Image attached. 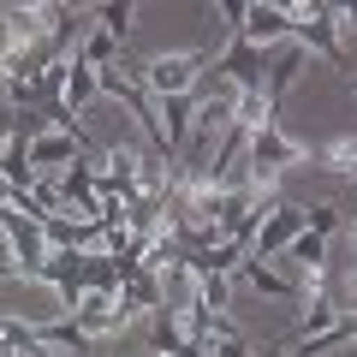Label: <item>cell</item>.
Returning <instances> with one entry per match:
<instances>
[{"label": "cell", "mask_w": 357, "mask_h": 357, "mask_svg": "<svg viewBox=\"0 0 357 357\" xmlns=\"http://www.w3.org/2000/svg\"><path fill=\"white\" fill-rule=\"evenodd\" d=\"M345 89H351V102H357V72H351V77H345Z\"/></svg>", "instance_id": "14"}, {"label": "cell", "mask_w": 357, "mask_h": 357, "mask_svg": "<svg viewBox=\"0 0 357 357\" xmlns=\"http://www.w3.org/2000/svg\"><path fill=\"white\" fill-rule=\"evenodd\" d=\"M304 227L316 232V238H340V227H345V203H304Z\"/></svg>", "instance_id": "11"}, {"label": "cell", "mask_w": 357, "mask_h": 357, "mask_svg": "<svg viewBox=\"0 0 357 357\" xmlns=\"http://www.w3.org/2000/svg\"><path fill=\"white\" fill-rule=\"evenodd\" d=\"M72 321L84 328L89 345H102V340H119V333H131L137 321H131V310L119 304V292H89L84 304L72 310Z\"/></svg>", "instance_id": "3"}, {"label": "cell", "mask_w": 357, "mask_h": 357, "mask_svg": "<svg viewBox=\"0 0 357 357\" xmlns=\"http://www.w3.org/2000/svg\"><path fill=\"white\" fill-rule=\"evenodd\" d=\"M238 292H256V298H268V304H286V298H292V274L274 268V262H262V256H244V268L232 274V298Z\"/></svg>", "instance_id": "6"}, {"label": "cell", "mask_w": 357, "mask_h": 357, "mask_svg": "<svg viewBox=\"0 0 357 357\" xmlns=\"http://www.w3.org/2000/svg\"><path fill=\"white\" fill-rule=\"evenodd\" d=\"M96 24H102L107 36H114L119 48H126V42H131V30H137V6H131V0H107V6H96Z\"/></svg>", "instance_id": "10"}, {"label": "cell", "mask_w": 357, "mask_h": 357, "mask_svg": "<svg viewBox=\"0 0 357 357\" xmlns=\"http://www.w3.org/2000/svg\"><path fill=\"white\" fill-rule=\"evenodd\" d=\"M280 262H286V274H321V268L333 262V244H328V238H316V232L304 227L292 244H286V256H280Z\"/></svg>", "instance_id": "9"}, {"label": "cell", "mask_w": 357, "mask_h": 357, "mask_svg": "<svg viewBox=\"0 0 357 357\" xmlns=\"http://www.w3.org/2000/svg\"><path fill=\"white\" fill-rule=\"evenodd\" d=\"M208 60H215L208 48H173V54H155V60H143V89H149L155 102H167V96H197V84H203Z\"/></svg>", "instance_id": "1"}, {"label": "cell", "mask_w": 357, "mask_h": 357, "mask_svg": "<svg viewBox=\"0 0 357 357\" xmlns=\"http://www.w3.org/2000/svg\"><path fill=\"white\" fill-rule=\"evenodd\" d=\"M333 0H292L286 6V42H298L304 54H321L328 66H345V48L333 36Z\"/></svg>", "instance_id": "2"}, {"label": "cell", "mask_w": 357, "mask_h": 357, "mask_svg": "<svg viewBox=\"0 0 357 357\" xmlns=\"http://www.w3.org/2000/svg\"><path fill=\"white\" fill-rule=\"evenodd\" d=\"M0 185H6V197H24L30 185H36V173H30V149H24V131H13V137L0 143Z\"/></svg>", "instance_id": "8"}, {"label": "cell", "mask_w": 357, "mask_h": 357, "mask_svg": "<svg viewBox=\"0 0 357 357\" xmlns=\"http://www.w3.org/2000/svg\"><path fill=\"white\" fill-rule=\"evenodd\" d=\"M304 66H310V54L298 48V42H280V48L268 54V66H262V96L280 107V102H286V89L304 77Z\"/></svg>", "instance_id": "7"}, {"label": "cell", "mask_w": 357, "mask_h": 357, "mask_svg": "<svg viewBox=\"0 0 357 357\" xmlns=\"http://www.w3.org/2000/svg\"><path fill=\"white\" fill-rule=\"evenodd\" d=\"M208 13H215V24L227 30V36H238V24H244V0H215Z\"/></svg>", "instance_id": "12"}, {"label": "cell", "mask_w": 357, "mask_h": 357, "mask_svg": "<svg viewBox=\"0 0 357 357\" xmlns=\"http://www.w3.org/2000/svg\"><path fill=\"white\" fill-rule=\"evenodd\" d=\"M0 280H18V262H13V244H6V232H0Z\"/></svg>", "instance_id": "13"}, {"label": "cell", "mask_w": 357, "mask_h": 357, "mask_svg": "<svg viewBox=\"0 0 357 357\" xmlns=\"http://www.w3.org/2000/svg\"><path fill=\"white\" fill-rule=\"evenodd\" d=\"M298 232H304V203H292V197H286V203H274V208L262 215V227L250 232V256H262V262H280L286 244H292Z\"/></svg>", "instance_id": "4"}, {"label": "cell", "mask_w": 357, "mask_h": 357, "mask_svg": "<svg viewBox=\"0 0 357 357\" xmlns=\"http://www.w3.org/2000/svg\"><path fill=\"white\" fill-rule=\"evenodd\" d=\"M238 36L250 42V48L274 54V48L286 42V6H280V0H244V24H238Z\"/></svg>", "instance_id": "5"}]
</instances>
